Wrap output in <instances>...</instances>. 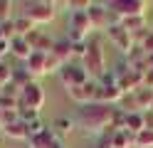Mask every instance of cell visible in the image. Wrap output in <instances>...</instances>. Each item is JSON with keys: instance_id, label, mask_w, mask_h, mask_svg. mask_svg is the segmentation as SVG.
I'll return each instance as SVG.
<instances>
[{"instance_id": "obj_1", "label": "cell", "mask_w": 153, "mask_h": 148, "mask_svg": "<svg viewBox=\"0 0 153 148\" xmlns=\"http://www.w3.org/2000/svg\"><path fill=\"white\" fill-rule=\"evenodd\" d=\"M114 111H116L114 106L94 101V104L82 106L79 111H76L74 121H76V126H79L84 133H99V136H104V131H106V128L111 126V121H114Z\"/></svg>"}, {"instance_id": "obj_2", "label": "cell", "mask_w": 153, "mask_h": 148, "mask_svg": "<svg viewBox=\"0 0 153 148\" xmlns=\"http://www.w3.org/2000/svg\"><path fill=\"white\" fill-rule=\"evenodd\" d=\"M104 5L114 17V22H121L126 17H146V13L151 10V3L146 0H109Z\"/></svg>"}, {"instance_id": "obj_3", "label": "cell", "mask_w": 153, "mask_h": 148, "mask_svg": "<svg viewBox=\"0 0 153 148\" xmlns=\"http://www.w3.org/2000/svg\"><path fill=\"white\" fill-rule=\"evenodd\" d=\"M82 67L87 69V74L94 77L97 82L106 74V54H104L99 39H89L87 42V54L82 57Z\"/></svg>"}, {"instance_id": "obj_4", "label": "cell", "mask_w": 153, "mask_h": 148, "mask_svg": "<svg viewBox=\"0 0 153 148\" xmlns=\"http://www.w3.org/2000/svg\"><path fill=\"white\" fill-rule=\"evenodd\" d=\"M25 13L32 20L35 25H45V22H52L57 17V3L54 0H30V3H22Z\"/></svg>"}, {"instance_id": "obj_5", "label": "cell", "mask_w": 153, "mask_h": 148, "mask_svg": "<svg viewBox=\"0 0 153 148\" xmlns=\"http://www.w3.org/2000/svg\"><path fill=\"white\" fill-rule=\"evenodd\" d=\"M57 74H59V82H62L67 89H74V86H82V84H87V82H89L87 69H84L82 64H74V62L64 64Z\"/></svg>"}, {"instance_id": "obj_6", "label": "cell", "mask_w": 153, "mask_h": 148, "mask_svg": "<svg viewBox=\"0 0 153 148\" xmlns=\"http://www.w3.org/2000/svg\"><path fill=\"white\" fill-rule=\"evenodd\" d=\"M106 35H109V39H111V45L116 47L121 54H128L131 49H133V45H136V42H133V37H131L119 22H111V25L106 27Z\"/></svg>"}, {"instance_id": "obj_7", "label": "cell", "mask_w": 153, "mask_h": 148, "mask_svg": "<svg viewBox=\"0 0 153 148\" xmlns=\"http://www.w3.org/2000/svg\"><path fill=\"white\" fill-rule=\"evenodd\" d=\"M17 106H25V109H35V111H40V109L45 106V89L32 82L30 86H25L22 89V96H20V101H17Z\"/></svg>"}, {"instance_id": "obj_8", "label": "cell", "mask_w": 153, "mask_h": 148, "mask_svg": "<svg viewBox=\"0 0 153 148\" xmlns=\"http://www.w3.org/2000/svg\"><path fill=\"white\" fill-rule=\"evenodd\" d=\"M97 89H99V82L89 79L87 84H82V86H74V89H67V91H69V99H72L74 104H79V106H87V104H94V101H97Z\"/></svg>"}, {"instance_id": "obj_9", "label": "cell", "mask_w": 153, "mask_h": 148, "mask_svg": "<svg viewBox=\"0 0 153 148\" xmlns=\"http://www.w3.org/2000/svg\"><path fill=\"white\" fill-rule=\"evenodd\" d=\"M87 15H89V22H91L94 30H106L111 25V15H109V10H106L104 3H91Z\"/></svg>"}, {"instance_id": "obj_10", "label": "cell", "mask_w": 153, "mask_h": 148, "mask_svg": "<svg viewBox=\"0 0 153 148\" xmlns=\"http://www.w3.org/2000/svg\"><path fill=\"white\" fill-rule=\"evenodd\" d=\"M25 39H27V45L32 47V52H45V54H50L52 52V45H54V39L47 37L42 30H32Z\"/></svg>"}, {"instance_id": "obj_11", "label": "cell", "mask_w": 153, "mask_h": 148, "mask_svg": "<svg viewBox=\"0 0 153 148\" xmlns=\"http://www.w3.org/2000/svg\"><path fill=\"white\" fill-rule=\"evenodd\" d=\"M121 99H123V91L116 84H99V89H97V101L99 104L114 106V104H119Z\"/></svg>"}, {"instance_id": "obj_12", "label": "cell", "mask_w": 153, "mask_h": 148, "mask_svg": "<svg viewBox=\"0 0 153 148\" xmlns=\"http://www.w3.org/2000/svg\"><path fill=\"white\" fill-rule=\"evenodd\" d=\"M57 138H59V136H57L50 126H45L40 133H35V136L27 138V143H30V148H54Z\"/></svg>"}, {"instance_id": "obj_13", "label": "cell", "mask_w": 153, "mask_h": 148, "mask_svg": "<svg viewBox=\"0 0 153 148\" xmlns=\"http://www.w3.org/2000/svg\"><path fill=\"white\" fill-rule=\"evenodd\" d=\"M25 69L32 77H45L47 74V54L45 52H32L30 59L25 62Z\"/></svg>"}, {"instance_id": "obj_14", "label": "cell", "mask_w": 153, "mask_h": 148, "mask_svg": "<svg viewBox=\"0 0 153 148\" xmlns=\"http://www.w3.org/2000/svg\"><path fill=\"white\" fill-rule=\"evenodd\" d=\"M52 57H57L62 64H69L72 62V57H74V52H72V42L67 37H62V39H54V45H52V52H50Z\"/></svg>"}, {"instance_id": "obj_15", "label": "cell", "mask_w": 153, "mask_h": 148, "mask_svg": "<svg viewBox=\"0 0 153 148\" xmlns=\"http://www.w3.org/2000/svg\"><path fill=\"white\" fill-rule=\"evenodd\" d=\"M67 30H76V32L89 35L94 27H91V22H89V15H87V13H69V20H67Z\"/></svg>"}, {"instance_id": "obj_16", "label": "cell", "mask_w": 153, "mask_h": 148, "mask_svg": "<svg viewBox=\"0 0 153 148\" xmlns=\"http://www.w3.org/2000/svg\"><path fill=\"white\" fill-rule=\"evenodd\" d=\"M123 128H126L128 133H141L143 128H146V116L143 111H126V121H123Z\"/></svg>"}, {"instance_id": "obj_17", "label": "cell", "mask_w": 153, "mask_h": 148, "mask_svg": "<svg viewBox=\"0 0 153 148\" xmlns=\"http://www.w3.org/2000/svg\"><path fill=\"white\" fill-rule=\"evenodd\" d=\"M10 54L17 57V59H22V62H27L30 54H32V47L27 45L25 37H13V39H10Z\"/></svg>"}, {"instance_id": "obj_18", "label": "cell", "mask_w": 153, "mask_h": 148, "mask_svg": "<svg viewBox=\"0 0 153 148\" xmlns=\"http://www.w3.org/2000/svg\"><path fill=\"white\" fill-rule=\"evenodd\" d=\"M133 101H136L138 111H148V109L153 106V89H148V86L136 89V91H133Z\"/></svg>"}, {"instance_id": "obj_19", "label": "cell", "mask_w": 153, "mask_h": 148, "mask_svg": "<svg viewBox=\"0 0 153 148\" xmlns=\"http://www.w3.org/2000/svg\"><path fill=\"white\" fill-rule=\"evenodd\" d=\"M3 131H5V136H10L13 141H27V138H30V133H27V123H22L20 118L13 121V123H7Z\"/></svg>"}, {"instance_id": "obj_20", "label": "cell", "mask_w": 153, "mask_h": 148, "mask_svg": "<svg viewBox=\"0 0 153 148\" xmlns=\"http://www.w3.org/2000/svg\"><path fill=\"white\" fill-rule=\"evenodd\" d=\"M126 32L131 35V37H136V35H141V32H146V17H126V20H121L119 22Z\"/></svg>"}, {"instance_id": "obj_21", "label": "cell", "mask_w": 153, "mask_h": 148, "mask_svg": "<svg viewBox=\"0 0 153 148\" xmlns=\"http://www.w3.org/2000/svg\"><path fill=\"white\" fill-rule=\"evenodd\" d=\"M74 128H76V121L69 118V116H59V118H54V123H52V131L57 136H69Z\"/></svg>"}, {"instance_id": "obj_22", "label": "cell", "mask_w": 153, "mask_h": 148, "mask_svg": "<svg viewBox=\"0 0 153 148\" xmlns=\"http://www.w3.org/2000/svg\"><path fill=\"white\" fill-rule=\"evenodd\" d=\"M32 30H37V27H35V22H32L27 15H17V17H15V35H17V37H27Z\"/></svg>"}, {"instance_id": "obj_23", "label": "cell", "mask_w": 153, "mask_h": 148, "mask_svg": "<svg viewBox=\"0 0 153 148\" xmlns=\"http://www.w3.org/2000/svg\"><path fill=\"white\" fill-rule=\"evenodd\" d=\"M35 82V77L27 72V69H13V84L17 89H25V86H30Z\"/></svg>"}, {"instance_id": "obj_24", "label": "cell", "mask_w": 153, "mask_h": 148, "mask_svg": "<svg viewBox=\"0 0 153 148\" xmlns=\"http://www.w3.org/2000/svg\"><path fill=\"white\" fill-rule=\"evenodd\" d=\"M133 148H153V131L143 128L141 133H136V141H133Z\"/></svg>"}, {"instance_id": "obj_25", "label": "cell", "mask_w": 153, "mask_h": 148, "mask_svg": "<svg viewBox=\"0 0 153 148\" xmlns=\"http://www.w3.org/2000/svg\"><path fill=\"white\" fill-rule=\"evenodd\" d=\"M17 101L20 99H13V96H7L3 91L0 94V111H17Z\"/></svg>"}, {"instance_id": "obj_26", "label": "cell", "mask_w": 153, "mask_h": 148, "mask_svg": "<svg viewBox=\"0 0 153 148\" xmlns=\"http://www.w3.org/2000/svg\"><path fill=\"white\" fill-rule=\"evenodd\" d=\"M0 32H3L5 39L17 37V35H15V17H13V20H3V22H0Z\"/></svg>"}, {"instance_id": "obj_27", "label": "cell", "mask_w": 153, "mask_h": 148, "mask_svg": "<svg viewBox=\"0 0 153 148\" xmlns=\"http://www.w3.org/2000/svg\"><path fill=\"white\" fill-rule=\"evenodd\" d=\"M91 5V0H69L67 7H69V13H87Z\"/></svg>"}, {"instance_id": "obj_28", "label": "cell", "mask_w": 153, "mask_h": 148, "mask_svg": "<svg viewBox=\"0 0 153 148\" xmlns=\"http://www.w3.org/2000/svg\"><path fill=\"white\" fill-rule=\"evenodd\" d=\"M13 7H15V3L0 0V22H3V20H13Z\"/></svg>"}, {"instance_id": "obj_29", "label": "cell", "mask_w": 153, "mask_h": 148, "mask_svg": "<svg viewBox=\"0 0 153 148\" xmlns=\"http://www.w3.org/2000/svg\"><path fill=\"white\" fill-rule=\"evenodd\" d=\"M10 82H13V67L0 64V89H5Z\"/></svg>"}, {"instance_id": "obj_30", "label": "cell", "mask_w": 153, "mask_h": 148, "mask_svg": "<svg viewBox=\"0 0 153 148\" xmlns=\"http://www.w3.org/2000/svg\"><path fill=\"white\" fill-rule=\"evenodd\" d=\"M97 148H114V146H111V136H109V133L99 136V141H97Z\"/></svg>"}, {"instance_id": "obj_31", "label": "cell", "mask_w": 153, "mask_h": 148, "mask_svg": "<svg viewBox=\"0 0 153 148\" xmlns=\"http://www.w3.org/2000/svg\"><path fill=\"white\" fill-rule=\"evenodd\" d=\"M5 54H10V39H0V57L5 59Z\"/></svg>"}, {"instance_id": "obj_32", "label": "cell", "mask_w": 153, "mask_h": 148, "mask_svg": "<svg viewBox=\"0 0 153 148\" xmlns=\"http://www.w3.org/2000/svg\"><path fill=\"white\" fill-rule=\"evenodd\" d=\"M143 116H146V128L153 131V111H143Z\"/></svg>"}, {"instance_id": "obj_33", "label": "cell", "mask_w": 153, "mask_h": 148, "mask_svg": "<svg viewBox=\"0 0 153 148\" xmlns=\"http://www.w3.org/2000/svg\"><path fill=\"white\" fill-rule=\"evenodd\" d=\"M146 64H148V69H153V54H148V57H146Z\"/></svg>"}, {"instance_id": "obj_34", "label": "cell", "mask_w": 153, "mask_h": 148, "mask_svg": "<svg viewBox=\"0 0 153 148\" xmlns=\"http://www.w3.org/2000/svg\"><path fill=\"white\" fill-rule=\"evenodd\" d=\"M0 64H5V59H3V57H0Z\"/></svg>"}, {"instance_id": "obj_35", "label": "cell", "mask_w": 153, "mask_h": 148, "mask_svg": "<svg viewBox=\"0 0 153 148\" xmlns=\"http://www.w3.org/2000/svg\"><path fill=\"white\" fill-rule=\"evenodd\" d=\"M0 39H5V37H3V32H0Z\"/></svg>"}, {"instance_id": "obj_36", "label": "cell", "mask_w": 153, "mask_h": 148, "mask_svg": "<svg viewBox=\"0 0 153 148\" xmlns=\"http://www.w3.org/2000/svg\"><path fill=\"white\" fill-rule=\"evenodd\" d=\"M148 111H153V106H151V109H148Z\"/></svg>"}, {"instance_id": "obj_37", "label": "cell", "mask_w": 153, "mask_h": 148, "mask_svg": "<svg viewBox=\"0 0 153 148\" xmlns=\"http://www.w3.org/2000/svg\"><path fill=\"white\" fill-rule=\"evenodd\" d=\"M0 94H3V89H0Z\"/></svg>"}]
</instances>
